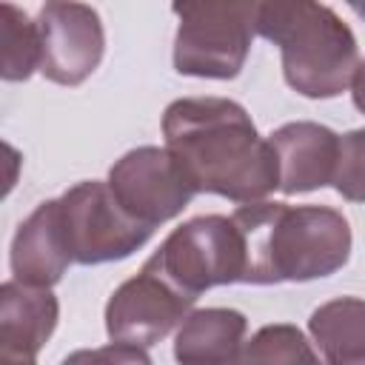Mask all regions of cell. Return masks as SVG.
Wrapping results in <instances>:
<instances>
[{
	"label": "cell",
	"mask_w": 365,
	"mask_h": 365,
	"mask_svg": "<svg viewBox=\"0 0 365 365\" xmlns=\"http://www.w3.org/2000/svg\"><path fill=\"white\" fill-rule=\"evenodd\" d=\"M308 334L325 365H365V299L334 297L314 308Z\"/></svg>",
	"instance_id": "5bb4252c"
},
{
	"label": "cell",
	"mask_w": 365,
	"mask_h": 365,
	"mask_svg": "<svg viewBox=\"0 0 365 365\" xmlns=\"http://www.w3.org/2000/svg\"><path fill=\"white\" fill-rule=\"evenodd\" d=\"M37 31L40 74L57 86L86 83L106 54L103 20L86 3H46L37 14Z\"/></svg>",
	"instance_id": "9c48e42d"
},
{
	"label": "cell",
	"mask_w": 365,
	"mask_h": 365,
	"mask_svg": "<svg viewBox=\"0 0 365 365\" xmlns=\"http://www.w3.org/2000/svg\"><path fill=\"white\" fill-rule=\"evenodd\" d=\"M145 262L197 299L214 285L245 282V240L234 217L202 214L177 225Z\"/></svg>",
	"instance_id": "277c9868"
},
{
	"label": "cell",
	"mask_w": 365,
	"mask_h": 365,
	"mask_svg": "<svg viewBox=\"0 0 365 365\" xmlns=\"http://www.w3.org/2000/svg\"><path fill=\"white\" fill-rule=\"evenodd\" d=\"M234 222L245 240V282L279 285L311 282L336 274L351 257V225L331 205L248 202Z\"/></svg>",
	"instance_id": "7a4b0ae2"
},
{
	"label": "cell",
	"mask_w": 365,
	"mask_h": 365,
	"mask_svg": "<svg viewBox=\"0 0 365 365\" xmlns=\"http://www.w3.org/2000/svg\"><path fill=\"white\" fill-rule=\"evenodd\" d=\"M60 225L74 265L120 262L151 240V228L137 222L114 200L108 182L83 180L57 197Z\"/></svg>",
	"instance_id": "8992f818"
},
{
	"label": "cell",
	"mask_w": 365,
	"mask_h": 365,
	"mask_svg": "<svg viewBox=\"0 0 365 365\" xmlns=\"http://www.w3.org/2000/svg\"><path fill=\"white\" fill-rule=\"evenodd\" d=\"M106 182L123 211L151 231L182 214L197 194L165 145H140L125 151L111 165Z\"/></svg>",
	"instance_id": "52a82bcc"
},
{
	"label": "cell",
	"mask_w": 365,
	"mask_h": 365,
	"mask_svg": "<svg viewBox=\"0 0 365 365\" xmlns=\"http://www.w3.org/2000/svg\"><path fill=\"white\" fill-rule=\"evenodd\" d=\"M74 265L63 225H60V208L57 197L40 202L14 231L11 251H9V268L11 279L31 285V288H51L63 279V274Z\"/></svg>",
	"instance_id": "8fae6325"
},
{
	"label": "cell",
	"mask_w": 365,
	"mask_h": 365,
	"mask_svg": "<svg viewBox=\"0 0 365 365\" xmlns=\"http://www.w3.org/2000/svg\"><path fill=\"white\" fill-rule=\"evenodd\" d=\"M163 137L197 194L248 205L279 188L277 154L237 100H174L163 114Z\"/></svg>",
	"instance_id": "6da1fadb"
},
{
	"label": "cell",
	"mask_w": 365,
	"mask_h": 365,
	"mask_svg": "<svg viewBox=\"0 0 365 365\" xmlns=\"http://www.w3.org/2000/svg\"><path fill=\"white\" fill-rule=\"evenodd\" d=\"M268 143L277 154L282 194H308L334 182L339 163V134L334 128L297 120L279 125Z\"/></svg>",
	"instance_id": "30bf717a"
},
{
	"label": "cell",
	"mask_w": 365,
	"mask_h": 365,
	"mask_svg": "<svg viewBox=\"0 0 365 365\" xmlns=\"http://www.w3.org/2000/svg\"><path fill=\"white\" fill-rule=\"evenodd\" d=\"M334 191L348 202H365V125L339 137Z\"/></svg>",
	"instance_id": "e0dca14e"
},
{
	"label": "cell",
	"mask_w": 365,
	"mask_h": 365,
	"mask_svg": "<svg viewBox=\"0 0 365 365\" xmlns=\"http://www.w3.org/2000/svg\"><path fill=\"white\" fill-rule=\"evenodd\" d=\"M351 100L356 106V111L365 114V60H359L356 71H354V80H351Z\"/></svg>",
	"instance_id": "d6986e66"
},
{
	"label": "cell",
	"mask_w": 365,
	"mask_h": 365,
	"mask_svg": "<svg viewBox=\"0 0 365 365\" xmlns=\"http://www.w3.org/2000/svg\"><path fill=\"white\" fill-rule=\"evenodd\" d=\"M60 319L51 288H31L17 279L0 285V354L37 356Z\"/></svg>",
	"instance_id": "7c38bea8"
},
{
	"label": "cell",
	"mask_w": 365,
	"mask_h": 365,
	"mask_svg": "<svg viewBox=\"0 0 365 365\" xmlns=\"http://www.w3.org/2000/svg\"><path fill=\"white\" fill-rule=\"evenodd\" d=\"M174 71L202 80H234L257 34V3H177Z\"/></svg>",
	"instance_id": "5b68a950"
},
{
	"label": "cell",
	"mask_w": 365,
	"mask_h": 365,
	"mask_svg": "<svg viewBox=\"0 0 365 365\" xmlns=\"http://www.w3.org/2000/svg\"><path fill=\"white\" fill-rule=\"evenodd\" d=\"M0 43H3L0 74L6 83H23L34 71H40L37 20H29V14L11 3L0 6Z\"/></svg>",
	"instance_id": "2e32d148"
},
{
	"label": "cell",
	"mask_w": 365,
	"mask_h": 365,
	"mask_svg": "<svg viewBox=\"0 0 365 365\" xmlns=\"http://www.w3.org/2000/svg\"><path fill=\"white\" fill-rule=\"evenodd\" d=\"M197 299L174 288L157 268L143 262L140 274L114 288L106 302V334L111 342L151 348L185 322Z\"/></svg>",
	"instance_id": "ba28073f"
},
{
	"label": "cell",
	"mask_w": 365,
	"mask_h": 365,
	"mask_svg": "<svg viewBox=\"0 0 365 365\" xmlns=\"http://www.w3.org/2000/svg\"><path fill=\"white\" fill-rule=\"evenodd\" d=\"M237 365H325V359L297 325L274 322L245 339Z\"/></svg>",
	"instance_id": "9a60e30c"
},
{
	"label": "cell",
	"mask_w": 365,
	"mask_h": 365,
	"mask_svg": "<svg viewBox=\"0 0 365 365\" xmlns=\"http://www.w3.org/2000/svg\"><path fill=\"white\" fill-rule=\"evenodd\" d=\"M60 365H154V362L145 348L125 345V342H108L103 348L71 351Z\"/></svg>",
	"instance_id": "ac0fdd59"
},
{
	"label": "cell",
	"mask_w": 365,
	"mask_h": 365,
	"mask_svg": "<svg viewBox=\"0 0 365 365\" xmlns=\"http://www.w3.org/2000/svg\"><path fill=\"white\" fill-rule=\"evenodd\" d=\"M257 34L279 46L285 83L311 100L342 94L359 66L351 26L325 3H257Z\"/></svg>",
	"instance_id": "3957f363"
},
{
	"label": "cell",
	"mask_w": 365,
	"mask_h": 365,
	"mask_svg": "<svg viewBox=\"0 0 365 365\" xmlns=\"http://www.w3.org/2000/svg\"><path fill=\"white\" fill-rule=\"evenodd\" d=\"M248 319L237 308H200L174 334L177 365H237Z\"/></svg>",
	"instance_id": "4fadbf2b"
},
{
	"label": "cell",
	"mask_w": 365,
	"mask_h": 365,
	"mask_svg": "<svg viewBox=\"0 0 365 365\" xmlns=\"http://www.w3.org/2000/svg\"><path fill=\"white\" fill-rule=\"evenodd\" d=\"M0 365H37L34 356H20V354H0Z\"/></svg>",
	"instance_id": "ffe728a7"
},
{
	"label": "cell",
	"mask_w": 365,
	"mask_h": 365,
	"mask_svg": "<svg viewBox=\"0 0 365 365\" xmlns=\"http://www.w3.org/2000/svg\"><path fill=\"white\" fill-rule=\"evenodd\" d=\"M351 9H354V11H356L362 20H365V3H362V0H354V3H351Z\"/></svg>",
	"instance_id": "44dd1931"
}]
</instances>
